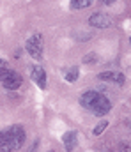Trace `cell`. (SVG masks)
<instances>
[{
	"label": "cell",
	"instance_id": "6da1fadb",
	"mask_svg": "<svg viewBox=\"0 0 131 152\" xmlns=\"http://www.w3.org/2000/svg\"><path fill=\"white\" fill-rule=\"evenodd\" d=\"M80 104H82V108L92 112V113L97 115V117H103L105 113H108L110 108H112L108 97L103 96V94H99V92H94V90H89L85 94H82Z\"/></svg>",
	"mask_w": 131,
	"mask_h": 152
},
{
	"label": "cell",
	"instance_id": "7a4b0ae2",
	"mask_svg": "<svg viewBox=\"0 0 131 152\" xmlns=\"http://www.w3.org/2000/svg\"><path fill=\"white\" fill-rule=\"evenodd\" d=\"M25 142V131L21 126H12L7 131L0 133V152H12L21 149Z\"/></svg>",
	"mask_w": 131,
	"mask_h": 152
},
{
	"label": "cell",
	"instance_id": "3957f363",
	"mask_svg": "<svg viewBox=\"0 0 131 152\" xmlns=\"http://www.w3.org/2000/svg\"><path fill=\"white\" fill-rule=\"evenodd\" d=\"M27 51L36 60L43 58V36L41 34H34V36L29 37V41H27Z\"/></svg>",
	"mask_w": 131,
	"mask_h": 152
},
{
	"label": "cell",
	"instance_id": "277c9868",
	"mask_svg": "<svg viewBox=\"0 0 131 152\" xmlns=\"http://www.w3.org/2000/svg\"><path fill=\"white\" fill-rule=\"evenodd\" d=\"M21 76L20 73H16V71H7L4 78H2V85L5 87V88H9V90H16V88H20V85H21Z\"/></svg>",
	"mask_w": 131,
	"mask_h": 152
},
{
	"label": "cell",
	"instance_id": "5b68a950",
	"mask_svg": "<svg viewBox=\"0 0 131 152\" xmlns=\"http://www.w3.org/2000/svg\"><path fill=\"white\" fill-rule=\"evenodd\" d=\"M89 23H90L92 27H96V28H108V27L112 25V20H110V16L105 14V12H94V14L89 18Z\"/></svg>",
	"mask_w": 131,
	"mask_h": 152
},
{
	"label": "cell",
	"instance_id": "8992f818",
	"mask_svg": "<svg viewBox=\"0 0 131 152\" xmlns=\"http://www.w3.org/2000/svg\"><path fill=\"white\" fill-rule=\"evenodd\" d=\"M32 80L36 81V85L39 87V88H46V71H44L43 67H39V66H34L32 67Z\"/></svg>",
	"mask_w": 131,
	"mask_h": 152
},
{
	"label": "cell",
	"instance_id": "52a82bcc",
	"mask_svg": "<svg viewBox=\"0 0 131 152\" xmlns=\"http://www.w3.org/2000/svg\"><path fill=\"white\" fill-rule=\"evenodd\" d=\"M62 143H64V149L67 152H71L76 145H78V138H76V133L75 131H67L64 136H62Z\"/></svg>",
	"mask_w": 131,
	"mask_h": 152
},
{
	"label": "cell",
	"instance_id": "ba28073f",
	"mask_svg": "<svg viewBox=\"0 0 131 152\" xmlns=\"http://www.w3.org/2000/svg\"><path fill=\"white\" fill-rule=\"evenodd\" d=\"M99 80H103V81H115V83H124V75H121V73H112V71H108V73H99L97 75Z\"/></svg>",
	"mask_w": 131,
	"mask_h": 152
},
{
	"label": "cell",
	"instance_id": "9c48e42d",
	"mask_svg": "<svg viewBox=\"0 0 131 152\" xmlns=\"http://www.w3.org/2000/svg\"><path fill=\"white\" fill-rule=\"evenodd\" d=\"M92 5V0H71V7L73 9H85Z\"/></svg>",
	"mask_w": 131,
	"mask_h": 152
},
{
	"label": "cell",
	"instance_id": "30bf717a",
	"mask_svg": "<svg viewBox=\"0 0 131 152\" xmlns=\"http://www.w3.org/2000/svg\"><path fill=\"white\" fill-rule=\"evenodd\" d=\"M78 75H80L78 67H71V69H69V71L66 73V81H69V83L76 81V80H78Z\"/></svg>",
	"mask_w": 131,
	"mask_h": 152
},
{
	"label": "cell",
	"instance_id": "8fae6325",
	"mask_svg": "<svg viewBox=\"0 0 131 152\" xmlns=\"http://www.w3.org/2000/svg\"><path fill=\"white\" fill-rule=\"evenodd\" d=\"M106 126H108V122H106V120H101V122L94 127V134H96V136H99V134L106 129Z\"/></svg>",
	"mask_w": 131,
	"mask_h": 152
},
{
	"label": "cell",
	"instance_id": "7c38bea8",
	"mask_svg": "<svg viewBox=\"0 0 131 152\" xmlns=\"http://www.w3.org/2000/svg\"><path fill=\"white\" fill-rule=\"evenodd\" d=\"M9 69H7V62L4 60V58H0V81H2V78H4V75L7 73Z\"/></svg>",
	"mask_w": 131,
	"mask_h": 152
},
{
	"label": "cell",
	"instance_id": "4fadbf2b",
	"mask_svg": "<svg viewBox=\"0 0 131 152\" xmlns=\"http://www.w3.org/2000/svg\"><path fill=\"white\" fill-rule=\"evenodd\" d=\"M101 2H103V4H105V5H112V4H113V2H115V0H101Z\"/></svg>",
	"mask_w": 131,
	"mask_h": 152
},
{
	"label": "cell",
	"instance_id": "5bb4252c",
	"mask_svg": "<svg viewBox=\"0 0 131 152\" xmlns=\"http://www.w3.org/2000/svg\"><path fill=\"white\" fill-rule=\"evenodd\" d=\"M122 152H131L130 147H126V145H122Z\"/></svg>",
	"mask_w": 131,
	"mask_h": 152
},
{
	"label": "cell",
	"instance_id": "9a60e30c",
	"mask_svg": "<svg viewBox=\"0 0 131 152\" xmlns=\"http://www.w3.org/2000/svg\"><path fill=\"white\" fill-rule=\"evenodd\" d=\"M130 42H131V39H130Z\"/></svg>",
	"mask_w": 131,
	"mask_h": 152
}]
</instances>
